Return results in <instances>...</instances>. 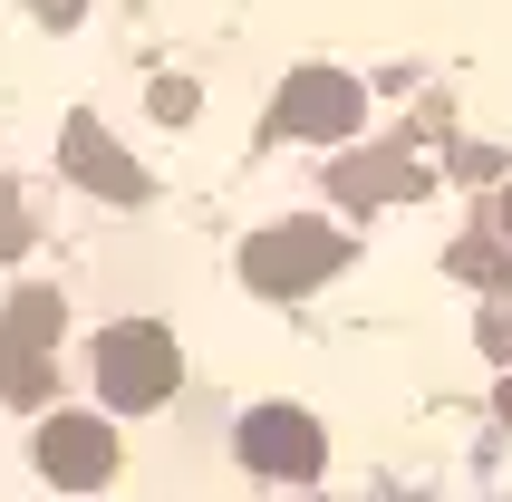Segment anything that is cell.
<instances>
[{
  "label": "cell",
  "instance_id": "obj_1",
  "mask_svg": "<svg viewBox=\"0 0 512 502\" xmlns=\"http://www.w3.org/2000/svg\"><path fill=\"white\" fill-rule=\"evenodd\" d=\"M87 377H97L107 406L145 416V406H165V396L184 387V348H174V329H155V319H116V329H97V348H87Z\"/></svg>",
  "mask_w": 512,
  "mask_h": 502
},
{
  "label": "cell",
  "instance_id": "obj_2",
  "mask_svg": "<svg viewBox=\"0 0 512 502\" xmlns=\"http://www.w3.org/2000/svg\"><path fill=\"white\" fill-rule=\"evenodd\" d=\"M348 232L329 223V213H300V223H271L242 242V280H252L261 300H300V290H319V280L348 271Z\"/></svg>",
  "mask_w": 512,
  "mask_h": 502
},
{
  "label": "cell",
  "instance_id": "obj_3",
  "mask_svg": "<svg viewBox=\"0 0 512 502\" xmlns=\"http://www.w3.org/2000/svg\"><path fill=\"white\" fill-rule=\"evenodd\" d=\"M58 290H10L0 300V396L10 406H39L49 396V348H58Z\"/></svg>",
  "mask_w": 512,
  "mask_h": 502
},
{
  "label": "cell",
  "instance_id": "obj_4",
  "mask_svg": "<svg viewBox=\"0 0 512 502\" xmlns=\"http://www.w3.org/2000/svg\"><path fill=\"white\" fill-rule=\"evenodd\" d=\"M358 116H368V87L348 78V68H290L281 107H271V136L339 145V136H358Z\"/></svg>",
  "mask_w": 512,
  "mask_h": 502
},
{
  "label": "cell",
  "instance_id": "obj_5",
  "mask_svg": "<svg viewBox=\"0 0 512 502\" xmlns=\"http://www.w3.org/2000/svg\"><path fill=\"white\" fill-rule=\"evenodd\" d=\"M232 454H242L252 474H271V483H310L319 454H329V435H319L310 406H252L242 435H232Z\"/></svg>",
  "mask_w": 512,
  "mask_h": 502
},
{
  "label": "cell",
  "instance_id": "obj_6",
  "mask_svg": "<svg viewBox=\"0 0 512 502\" xmlns=\"http://www.w3.org/2000/svg\"><path fill=\"white\" fill-rule=\"evenodd\" d=\"M39 474H49L58 493H97V483L116 474V435L97 416H49L39 425Z\"/></svg>",
  "mask_w": 512,
  "mask_h": 502
},
{
  "label": "cell",
  "instance_id": "obj_7",
  "mask_svg": "<svg viewBox=\"0 0 512 502\" xmlns=\"http://www.w3.org/2000/svg\"><path fill=\"white\" fill-rule=\"evenodd\" d=\"M58 165L78 174L87 194H107V203H145V174L126 165V145H116L97 116H68V136H58Z\"/></svg>",
  "mask_w": 512,
  "mask_h": 502
},
{
  "label": "cell",
  "instance_id": "obj_8",
  "mask_svg": "<svg viewBox=\"0 0 512 502\" xmlns=\"http://www.w3.org/2000/svg\"><path fill=\"white\" fill-rule=\"evenodd\" d=\"M329 184H339L348 213H377V203H416V194H426V165H416L406 145H377V155H348Z\"/></svg>",
  "mask_w": 512,
  "mask_h": 502
},
{
  "label": "cell",
  "instance_id": "obj_9",
  "mask_svg": "<svg viewBox=\"0 0 512 502\" xmlns=\"http://www.w3.org/2000/svg\"><path fill=\"white\" fill-rule=\"evenodd\" d=\"M29 242V203H20V184H0V261Z\"/></svg>",
  "mask_w": 512,
  "mask_h": 502
},
{
  "label": "cell",
  "instance_id": "obj_10",
  "mask_svg": "<svg viewBox=\"0 0 512 502\" xmlns=\"http://www.w3.org/2000/svg\"><path fill=\"white\" fill-rule=\"evenodd\" d=\"M155 116H165V126H184V116H194V87L165 78V87H155Z\"/></svg>",
  "mask_w": 512,
  "mask_h": 502
},
{
  "label": "cell",
  "instance_id": "obj_11",
  "mask_svg": "<svg viewBox=\"0 0 512 502\" xmlns=\"http://www.w3.org/2000/svg\"><path fill=\"white\" fill-rule=\"evenodd\" d=\"M29 10H39V20H49V29H68V20H78V10H87V0H29Z\"/></svg>",
  "mask_w": 512,
  "mask_h": 502
},
{
  "label": "cell",
  "instance_id": "obj_12",
  "mask_svg": "<svg viewBox=\"0 0 512 502\" xmlns=\"http://www.w3.org/2000/svg\"><path fill=\"white\" fill-rule=\"evenodd\" d=\"M493 406H503V425H512V377H503V396H493Z\"/></svg>",
  "mask_w": 512,
  "mask_h": 502
},
{
  "label": "cell",
  "instance_id": "obj_13",
  "mask_svg": "<svg viewBox=\"0 0 512 502\" xmlns=\"http://www.w3.org/2000/svg\"><path fill=\"white\" fill-rule=\"evenodd\" d=\"M503 232H512V194H503Z\"/></svg>",
  "mask_w": 512,
  "mask_h": 502
}]
</instances>
